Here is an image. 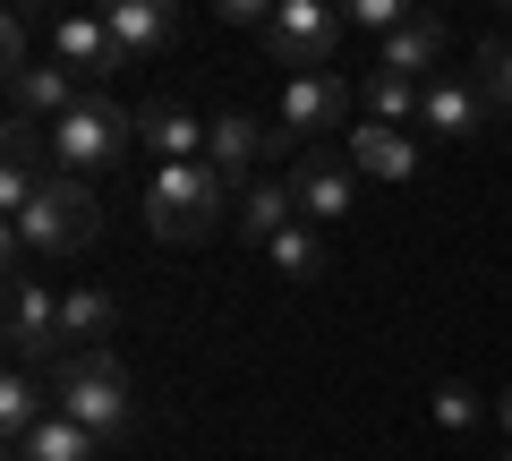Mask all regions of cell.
Returning a JSON list of instances; mask_svg holds the SVG:
<instances>
[{
	"label": "cell",
	"mask_w": 512,
	"mask_h": 461,
	"mask_svg": "<svg viewBox=\"0 0 512 461\" xmlns=\"http://www.w3.org/2000/svg\"><path fill=\"white\" fill-rule=\"evenodd\" d=\"M222 197H231V180H222L214 163H154L146 180V231L163 248H205L222 222Z\"/></svg>",
	"instance_id": "1"
},
{
	"label": "cell",
	"mask_w": 512,
	"mask_h": 461,
	"mask_svg": "<svg viewBox=\"0 0 512 461\" xmlns=\"http://www.w3.org/2000/svg\"><path fill=\"white\" fill-rule=\"evenodd\" d=\"M94 231H103V205H94L86 180H43V197L9 222V274L35 257H86Z\"/></svg>",
	"instance_id": "2"
},
{
	"label": "cell",
	"mask_w": 512,
	"mask_h": 461,
	"mask_svg": "<svg viewBox=\"0 0 512 461\" xmlns=\"http://www.w3.org/2000/svg\"><path fill=\"white\" fill-rule=\"evenodd\" d=\"M43 385H52V410H60V419H77L94 444H111V436L128 427V368H120L111 351H69V359H52Z\"/></svg>",
	"instance_id": "3"
},
{
	"label": "cell",
	"mask_w": 512,
	"mask_h": 461,
	"mask_svg": "<svg viewBox=\"0 0 512 461\" xmlns=\"http://www.w3.org/2000/svg\"><path fill=\"white\" fill-rule=\"evenodd\" d=\"M128 146H137V120H128L111 94H86V103L52 129V171L60 180H103V171H120Z\"/></svg>",
	"instance_id": "4"
},
{
	"label": "cell",
	"mask_w": 512,
	"mask_h": 461,
	"mask_svg": "<svg viewBox=\"0 0 512 461\" xmlns=\"http://www.w3.org/2000/svg\"><path fill=\"white\" fill-rule=\"evenodd\" d=\"M342 9H325V0H274V18H265V35H256V52L282 60L291 77H333V43H342Z\"/></svg>",
	"instance_id": "5"
},
{
	"label": "cell",
	"mask_w": 512,
	"mask_h": 461,
	"mask_svg": "<svg viewBox=\"0 0 512 461\" xmlns=\"http://www.w3.org/2000/svg\"><path fill=\"white\" fill-rule=\"evenodd\" d=\"M274 111H282V137H299V146H342L350 111H359V86H342V77H291Z\"/></svg>",
	"instance_id": "6"
},
{
	"label": "cell",
	"mask_w": 512,
	"mask_h": 461,
	"mask_svg": "<svg viewBox=\"0 0 512 461\" xmlns=\"http://www.w3.org/2000/svg\"><path fill=\"white\" fill-rule=\"evenodd\" d=\"M359 180L367 171L350 163V146H308L299 154V171H291V197H299V222H342L350 205H359Z\"/></svg>",
	"instance_id": "7"
},
{
	"label": "cell",
	"mask_w": 512,
	"mask_h": 461,
	"mask_svg": "<svg viewBox=\"0 0 512 461\" xmlns=\"http://www.w3.org/2000/svg\"><path fill=\"white\" fill-rule=\"evenodd\" d=\"M282 146H291V137H282V120H256V111H214V146H205V163H214L222 180L248 197L256 171L274 163Z\"/></svg>",
	"instance_id": "8"
},
{
	"label": "cell",
	"mask_w": 512,
	"mask_h": 461,
	"mask_svg": "<svg viewBox=\"0 0 512 461\" xmlns=\"http://www.w3.org/2000/svg\"><path fill=\"white\" fill-rule=\"evenodd\" d=\"M60 351H69L60 342V299L18 265L9 274V368H52Z\"/></svg>",
	"instance_id": "9"
},
{
	"label": "cell",
	"mask_w": 512,
	"mask_h": 461,
	"mask_svg": "<svg viewBox=\"0 0 512 461\" xmlns=\"http://www.w3.org/2000/svg\"><path fill=\"white\" fill-rule=\"evenodd\" d=\"M86 94H94V86L69 69V60H52V52H43V60H26V69L9 77V120H35V129L52 120V129H60V120H69V111L86 103Z\"/></svg>",
	"instance_id": "10"
},
{
	"label": "cell",
	"mask_w": 512,
	"mask_h": 461,
	"mask_svg": "<svg viewBox=\"0 0 512 461\" xmlns=\"http://www.w3.org/2000/svg\"><path fill=\"white\" fill-rule=\"evenodd\" d=\"M103 26H111V52H120V60H154V52H171V43H180L188 18L171 9V0H111Z\"/></svg>",
	"instance_id": "11"
},
{
	"label": "cell",
	"mask_w": 512,
	"mask_h": 461,
	"mask_svg": "<svg viewBox=\"0 0 512 461\" xmlns=\"http://www.w3.org/2000/svg\"><path fill=\"white\" fill-rule=\"evenodd\" d=\"M52 60H69V69L86 77L94 94H103V77L120 69V52H111V26H103V9H60V18H52Z\"/></svg>",
	"instance_id": "12"
},
{
	"label": "cell",
	"mask_w": 512,
	"mask_h": 461,
	"mask_svg": "<svg viewBox=\"0 0 512 461\" xmlns=\"http://www.w3.org/2000/svg\"><path fill=\"white\" fill-rule=\"evenodd\" d=\"M137 146L163 154V163H205V146H214V120L188 103H146L137 111Z\"/></svg>",
	"instance_id": "13"
},
{
	"label": "cell",
	"mask_w": 512,
	"mask_h": 461,
	"mask_svg": "<svg viewBox=\"0 0 512 461\" xmlns=\"http://www.w3.org/2000/svg\"><path fill=\"white\" fill-rule=\"evenodd\" d=\"M444 52H453L444 18H410L402 35H384L376 69H384V77H410V86H436V77H444Z\"/></svg>",
	"instance_id": "14"
},
{
	"label": "cell",
	"mask_w": 512,
	"mask_h": 461,
	"mask_svg": "<svg viewBox=\"0 0 512 461\" xmlns=\"http://www.w3.org/2000/svg\"><path fill=\"white\" fill-rule=\"evenodd\" d=\"M419 129L444 137V146H461V137L487 129V94H478L470 77H436V86H427V103H419Z\"/></svg>",
	"instance_id": "15"
},
{
	"label": "cell",
	"mask_w": 512,
	"mask_h": 461,
	"mask_svg": "<svg viewBox=\"0 0 512 461\" xmlns=\"http://www.w3.org/2000/svg\"><path fill=\"white\" fill-rule=\"evenodd\" d=\"M342 146H350V163H359L367 180H419V171H427V154H419L410 129H376V120H359Z\"/></svg>",
	"instance_id": "16"
},
{
	"label": "cell",
	"mask_w": 512,
	"mask_h": 461,
	"mask_svg": "<svg viewBox=\"0 0 512 461\" xmlns=\"http://www.w3.org/2000/svg\"><path fill=\"white\" fill-rule=\"evenodd\" d=\"M111 325H120V299L103 291V282H77V291H60V342L69 351H103ZM60 351V359H69Z\"/></svg>",
	"instance_id": "17"
},
{
	"label": "cell",
	"mask_w": 512,
	"mask_h": 461,
	"mask_svg": "<svg viewBox=\"0 0 512 461\" xmlns=\"http://www.w3.org/2000/svg\"><path fill=\"white\" fill-rule=\"evenodd\" d=\"M299 222V197H291V180H256L248 197H239V231H248V248H274L282 231Z\"/></svg>",
	"instance_id": "18"
},
{
	"label": "cell",
	"mask_w": 512,
	"mask_h": 461,
	"mask_svg": "<svg viewBox=\"0 0 512 461\" xmlns=\"http://www.w3.org/2000/svg\"><path fill=\"white\" fill-rule=\"evenodd\" d=\"M43 419H52V385H35V368H9L0 376V436L26 444Z\"/></svg>",
	"instance_id": "19"
},
{
	"label": "cell",
	"mask_w": 512,
	"mask_h": 461,
	"mask_svg": "<svg viewBox=\"0 0 512 461\" xmlns=\"http://www.w3.org/2000/svg\"><path fill=\"white\" fill-rule=\"evenodd\" d=\"M419 103H427V86H410V77H367L359 86V111L376 120V129H419Z\"/></svg>",
	"instance_id": "20"
},
{
	"label": "cell",
	"mask_w": 512,
	"mask_h": 461,
	"mask_svg": "<svg viewBox=\"0 0 512 461\" xmlns=\"http://www.w3.org/2000/svg\"><path fill=\"white\" fill-rule=\"evenodd\" d=\"M94 453H103V444H94L77 419H60V410H52L26 444H9V461H94Z\"/></svg>",
	"instance_id": "21"
},
{
	"label": "cell",
	"mask_w": 512,
	"mask_h": 461,
	"mask_svg": "<svg viewBox=\"0 0 512 461\" xmlns=\"http://www.w3.org/2000/svg\"><path fill=\"white\" fill-rule=\"evenodd\" d=\"M265 257H274V274H291V282H325V257H333V248H325V231H316V222H291Z\"/></svg>",
	"instance_id": "22"
},
{
	"label": "cell",
	"mask_w": 512,
	"mask_h": 461,
	"mask_svg": "<svg viewBox=\"0 0 512 461\" xmlns=\"http://www.w3.org/2000/svg\"><path fill=\"white\" fill-rule=\"evenodd\" d=\"M470 86L487 94V111H512V35H487V43H478Z\"/></svg>",
	"instance_id": "23"
},
{
	"label": "cell",
	"mask_w": 512,
	"mask_h": 461,
	"mask_svg": "<svg viewBox=\"0 0 512 461\" xmlns=\"http://www.w3.org/2000/svg\"><path fill=\"white\" fill-rule=\"evenodd\" d=\"M0 154H9V171H43V154H52V146H43V129H35V120H9ZM43 180H52V171H43Z\"/></svg>",
	"instance_id": "24"
},
{
	"label": "cell",
	"mask_w": 512,
	"mask_h": 461,
	"mask_svg": "<svg viewBox=\"0 0 512 461\" xmlns=\"http://www.w3.org/2000/svg\"><path fill=\"white\" fill-rule=\"evenodd\" d=\"M342 18H350V26H367V35H402L419 9H402V0H350Z\"/></svg>",
	"instance_id": "25"
},
{
	"label": "cell",
	"mask_w": 512,
	"mask_h": 461,
	"mask_svg": "<svg viewBox=\"0 0 512 461\" xmlns=\"http://www.w3.org/2000/svg\"><path fill=\"white\" fill-rule=\"evenodd\" d=\"M436 419H444V427H461V436H470V427L487 419V402H478L470 385H444V393H436Z\"/></svg>",
	"instance_id": "26"
},
{
	"label": "cell",
	"mask_w": 512,
	"mask_h": 461,
	"mask_svg": "<svg viewBox=\"0 0 512 461\" xmlns=\"http://www.w3.org/2000/svg\"><path fill=\"white\" fill-rule=\"evenodd\" d=\"M495 427H504V436H512V385L495 393Z\"/></svg>",
	"instance_id": "27"
},
{
	"label": "cell",
	"mask_w": 512,
	"mask_h": 461,
	"mask_svg": "<svg viewBox=\"0 0 512 461\" xmlns=\"http://www.w3.org/2000/svg\"><path fill=\"white\" fill-rule=\"evenodd\" d=\"M504 461H512V453H504Z\"/></svg>",
	"instance_id": "28"
}]
</instances>
